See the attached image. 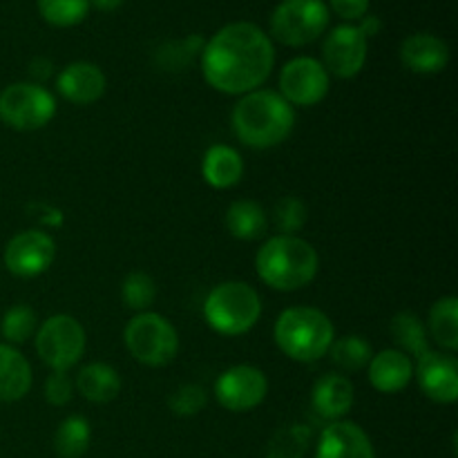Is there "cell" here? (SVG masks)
<instances>
[{"mask_svg": "<svg viewBox=\"0 0 458 458\" xmlns=\"http://www.w3.org/2000/svg\"><path fill=\"white\" fill-rule=\"evenodd\" d=\"M199 67L204 81L215 92L244 97L262 88L271 76L276 67V45L255 22H228L206 40Z\"/></svg>", "mask_w": 458, "mask_h": 458, "instance_id": "obj_1", "label": "cell"}, {"mask_svg": "<svg viewBox=\"0 0 458 458\" xmlns=\"http://www.w3.org/2000/svg\"><path fill=\"white\" fill-rule=\"evenodd\" d=\"M231 125L246 148L271 150L293 134L295 107L289 106L277 89L259 88L237 98Z\"/></svg>", "mask_w": 458, "mask_h": 458, "instance_id": "obj_2", "label": "cell"}, {"mask_svg": "<svg viewBox=\"0 0 458 458\" xmlns=\"http://www.w3.org/2000/svg\"><path fill=\"white\" fill-rule=\"evenodd\" d=\"M320 271L316 246L300 235H273L255 255V273L273 291L293 293L311 284Z\"/></svg>", "mask_w": 458, "mask_h": 458, "instance_id": "obj_3", "label": "cell"}, {"mask_svg": "<svg viewBox=\"0 0 458 458\" xmlns=\"http://www.w3.org/2000/svg\"><path fill=\"white\" fill-rule=\"evenodd\" d=\"M273 340L289 360L316 362L329 353L335 340V327L322 309L298 304L277 316Z\"/></svg>", "mask_w": 458, "mask_h": 458, "instance_id": "obj_4", "label": "cell"}, {"mask_svg": "<svg viewBox=\"0 0 458 458\" xmlns=\"http://www.w3.org/2000/svg\"><path fill=\"white\" fill-rule=\"evenodd\" d=\"M264 311L262 295L242 280L219 282L204 300V320L215 334L237 338L253 329Z\"/></svg>", "mask_w": 458, "mask_h": 458, "instance_id": "obj_5", "label": "cell"}, {"mask_svg": "<svg viewBox=\"0 0 458 458\" xmlns=\"http://www.w3.org/2000/svg\"><path fill=\"white\" fill-rule=\"evenodd\" d=\"M130 356L146 367L170 365L179 353V334L173 322L157 311L137 313L123 329Z\"/></svg>", "mask_w": 458, "mask_h": 458, "instance_id": "obj_6", "label": "cell"}, {"mask_svg": "<svg viewBox=\"0 0 458 458\" xmlns=\"http://www.w3.org/2000/svg\"><path fill=\"white\" fill-rule=\"evenodd\" d=\"M331 12L325 0H282L271 13V40L286 47H307L329 30Z\"/></svg>", "mask_w": 458, "mask_h": 458, "instance_id": "obj_7", "label": "cell"}, {"mask_svg": "<svg viewBox=\"0 0 458 458\" xmlns=\"http://www.w3.org/2000/svg\"><path fill=\"white\" fill-rule=\"evenodd\" d=\"M34 347L45 367L52 371H70L79 365L88 349V334L74 316L54 313L38 325Z\"/></svg>", "mask_w": 458, "mask_h": 458, "instance_id": "obj_8", "label": "cell"}, {"mask_svg": "<svg viewBox=\"0 0 458 458\" xmlns=\"http://www.w3.org/2000/svg\"><path fill=\"white\" fill-rule=\"evenodd\" d=\"M56 116V97L45 85L18 81L0 92V121L18 132H36Z\"/></svg>", "mask_w": 458, "mask_h": 458, "instance_id": "obj_9", "label": "cell"}, {"mask_svg": "<svg viewBox=\"0 0 458 458\" xmlns=\"http://www.w3.org/2000/svg\"><path fill=\"white\" fill-rule=\"evenodd\" d=\"M331 76L318 58L295 56L280 70V97L293 107H313L327 98Z\"/></svg>", "mask_w": 458, "mask_h": 458, "instance_id": "obj_10", "label": "cell"}, {"mask_svg": "<svg viewBox=\"0 0 458 458\" xmlns=\"http://www.w3.org/2000/svg\"><path fill=\"white\" fill-rule=\"evenodd\" d=\"M213 394L224 410L246 414L267 401L268 378L255 365H233L217 376Z\"/></svg>", "mask_w": 458, "mask_h": 458, "instance_id": "obj_11", "label": "cell"}, {"mask_svg": "<svg viewBox=\"0 0 458 458\" xmlns=\"http://www.w3.org/2000/svg\"><path fill=\"white\" fill-rule=\"evenodd\" d=\"M54 259H56V242L47 231H40V228L16 233L7 242L3 253L4 268L22 280L43 276L52 267Z\"/></svg>", "mask_w": 458, "mask_h": 458, "instance_id": "obj_12", "label": "cell"}, {"mask_svg": "<svg viewBox=\"0 0 458 458\" xmlns=\"http://www.w3.org/2000/svg\"><path fill=\"white\" fill-rule=\"evenodd\" d=\"M369 56V40L356 25L343 22L327 34L322 43V65L335 79H353L365 70Z\"/></svg>", "mask_w": 458, "mask_h": 458, "instance_id": "obj_13", "label": "cell"}, {"mask_svg": "<svg viewBox=\"0 0 458 458\" xmlns=\"http://www.w3.org/2000/svg\"><path fill=\"white\" fill-rule=\"evenodd\" d=\"M414 378L420 392L438 405L458 401V360L454 353L429 349L414 362Z\"/></svg>", "mask_w": 458, "mask_h": 458, "instance_id": "obj_14", "label": "cell"}, {"mask_svg": "<svg viewBox=\"0 0 458 458\" xmlns=\"http://www.w3.org/2000/svg\"><path fill=\"white\" fill-rule=\"evenodd\" d=\"M107 89V76L97 63L74 61L56 74V92L72 106H92Z\"/></svg>", "mask_w": 458, "mask_h": 458, "instance_id": "obj_15", "label": "cell"}, {"mask_svg": "<svg viewBox=\"0 0 458 458\" xmlns=\"http://www.w3.org/2000/svg\"><path fill=\"white\" fill-rule=\"evenodd\" d=\"M316 458H376L369 434L353 420H334L318 437Z\"/></svg>", "mask_w": 458, "mask_h": 458, "instance_id": "obj_16", "label": "cell"}, {"mask_svg": "<svg viewBox=\"0 0 458 458\" xmlns=\"http://www.w3.org/2000/svg\"><path fill=\"white\" fill-rule=\"evenodd\" d=\"M401 63L414 74H441L450 65V45L441 36L416 31L401 43Z\"/></svg>", "mask_w": 458, "mask_h": 458, "instance_id": "obj_17", "label": "cell"}, {"mask_svg": "<svg viewBox=\"0 0 458 458\" xmlns=\"http://www.w3.org/2000/svg\"><path fill=\"white\" fill-rule=\"evenodd\" d=\"M353 403H356V387L349 376L331 371V374H322L313 383L311 407L320 419L329 423L343 420L353 410Z\"/></svg>", "mask_w": 458, "mask_h": 458, "instance_id": "obj_18", "label": "cell"}, {"mask_svg": "<svg viewBox=\"0 0 458 458\" xmlns=\"http://www.w3.org/2000/svg\"><path fill=\"white\" fill-rule=\"evenodd\" d=\"M367 376L378 394H401L414 380V360L401 349H383L371 356Z\"/></svg>", "mask_w": 458, "mask_h": 458, "instance_id": "obj_19", "label": "cell"}, {"mask_svg": "<svg viewBox=\"0 0 458 458\" xmlns=\"http://www.w3.org/2000/svg\"><path fill=\"white\" fill-rule=\"evenodd\" d=\"M244 159L240 150L226 143H215L201 157V177L215 191L235 188L244 179Z\"/></svg>", "mask_w": 458, "mask_h": 458, "instance_id": "obj_20", "label": "cell"}, {"mask_svg": "<svg viewBox=\"0 0 458 458\" xmlns=\"http://www.w3.org/2000/svg\"><path fill=\"white\" fill-rule=\"evenodd\" d=\"M34 374L31 365L16 347L0 343V403H16L30 394Z\"/></svg>", "mask_w": 458, "mask_h": 458, "instance_id": "obj_21", "label": "cell"}, {"mask_svg": "<svg viewBox=\"0 0 458 458\" xmlns=\"http://www.w3.org/2000/svg\"><path fill=\"white\" fill-rule=\"evenodd\" d=\"M121 376L107 362H88L79 369L74 378V389L94 405L112 403L121 394Z\"/></svg>", "mask_w": 458, "mask_h": 458, "instance_id": "obj_22", "label": "cell"}, {"mask_svg": "<svg viewBox=\"0 0 458 458\" xmlns=\"http://www.w3.org/2000/svg\"><path fill=\"white\" fill-rule=\"evenodd\" d=\"M226 231L231 233L235 240L242 242H255L262 240L268 233V213L264 210L262 204L253 199H235L226 210Z\"/></svg>", "mask_w": 458, "mask_h": 458, "instance_id": "obj_23", "label": "cell"}, {"mask_svg": "<svg viewBox=\"0 0 458 458\" xmlns=\"http://www.w3.org/2000/svg\"><path fill=\"white\" fill-rule=\"evenodd\" d=\"M429 335V343L437 344L441 352L456 353L458 349V298L456 295H445L432 304L428 313V325H425Z\"/></svg>", "mask_w": 458, "mask_h": 458, "instance_id": "obj_24", "label": "cell"}, {"mask_svg": "<svg viewBox=\"0 0 458 458\" xmlns=\"http://www.w3.org/2000/svg\"><path fill=\"white\" fill-rule=\"evenodd\" d=\"M92 443V425L85 416L72 414L58 423L54 434V452L58 458H83Z\"/></svg>", "mask_w": 458, "mask_h": 458, "instance_id": "obj_25", "label": "cell"}, {"mask_svg": "<svg viewBox=\"0 0 458 458\" xmlns=\"http://www.w3.org/2000/svg\"><path fill=\"white\" fill-rule=\"evenodd\" d=\"M389 331H392L394 343L398 344L403 353L407 356L420 358L423 353H428L432 347L429 343L428 329H425V322L420 320V316H416L414 311H401L392 318V325H389Z\"/></svg>", "mask_w": 458, "mask_h": 458, "instance_id": "obj_26", "label": "cell"}, {"mask_svg": "<svg viewBox=\"0 0 458 458\" xmlns=\"http://www.w3.org/2000/svg\"><path fill=\"white\" fill-rule=\"evenodd\" d=\"M334 367H338V374H356V371L367 369L371 356H374V349H371L369 340H365L358 334L343 335V338H335L331 343L329 353Z\"/></svg>", "mask_w": 458, "mask_h": 458, "instance_id": "obj_27", "label": "cell"}, {"mask_svg": "<svg viewBox=\"0 0 458 458\" xmlns=\"http://www.w3.org/2000/svg\"><path fill=\"white\" fill-rule=\"evenodd\" d=\"M313 443V429L307 423H289L268 441L264 458H304Z\"/></svg>", "mask_w": 458, "mask_h": 458, "instance_id": "obj_28", "label": "cell"}, {"mask_svg": "<svg viewBox=\"0 0 458 458\" xmlns=\"http://www.w3.org/2000/svg\"><path fill=\"white\" fill-rule=\"evenodd\" d=\"M204 45L206 38L201 34H191L179 40H165L157 47L155 63L164 72H182L192 61H199Z\"/></svg>", "mask_w": 458, "mask_h": 458, "instance_id": "obj_29", "label": "cell"}, {"mask_svg": "<svg viewBox=\"0 0 458 458\" xmlns=\"http://www.w3.org/2000/svg\"><path fill=\"white\" fill-rule=\"evenodd\" d=\"M38 316L27 304H13L4 311L3 320H0V334H3L4 343L16 347V344H25L31 340L38 331Z\"/></svg>", "mask_w": 458, "mask_h": 458, "instance_id": "obj_30", "label": "cell"}, {"mask_svg": "<svg viewBox=\"0 0 458 458\" xmlns=\"http://www.w3.org/2000/svg\"><path fill=\"white\" fill-rule=\"evenodd\" d=\"M38 13L52 27H74L89 13V0H36Z\"/></svg>", "mask_w": 458, "mask_h": 458, "instance_id": "obj_31", "label": "cell"}, {"mask_svg": "<svg viewBox=\"0 0 458 458\" xmlns=\"http://www.w3.org/2000/svg\"><path fill=\"white\" fill-rule=\"evenodd\" d=\"M157 298L155 277L148 276L146 271H130L121 284V300L134 313L150 311L152 302Z\"/></svg>", "mask_w": 458, "mask_h": 458, "instance_id": "obj_32", "label": "cell"}, {"mask_svg": "<svg viewBox=\"0 0 458 458\" xmlns=\"http://www.w3.org/2000/svg\"><path fill=\"white\" fill-rule=\"evenodd\" d=\"M309 219V208L300 197L289 195L282 197L276 204L273 213L268 215V222L276 226L277 235H298Z\"/></svg>", "mask_w": 458, "mask_h": 458, "instance_id": "obj_33", "label": "cell"}, {"mask_svg": "<svg viewBox=\"0 0 458 458\" xmlns=\"http://www.w3.org/2000/svg\"><path fill=\"white\" fill-rule=\"evenodd\" d=\"M208 403V392H206L204 385L199 383H183L170 394L168 407L174 416H182V419H191L197 416Z\"/></svg>", "mask_w": 458, "mask_h": 458, "instance_id": "obj_34", "label": "cell"}, {"mask_svg": "<svg viewBox=\"0 0 458 458\" xmlns=\"http://www.w3.org/2000/svg\"><path fill=\"white\" fill-rule=\"evenodd\" d=\"M74 380L70 378V371H52L45 378L43 385V396L49 405L54 407H65L74 398Z\"/></svg>", "mask_w": 458, "mask_h": 458, "instance_id": "obj_35", "label": "cell"}, {"mask_svg": "<svg viewBox=\"0 0 458 458\" xmlns=\"http://www.w3.org/2000/svg\"><path fill=\"white\" fill-rule=\"evenodd\" d=\"M329 12L343 18L344 22H358L362 16L369 13V0H329Z\"/></svg>", "mask_w": 458, "mask_h": 458, "instance_id": "obj_36", "label": "cell"}, {"mask_svg": "<svg viewBox=\"0 0 458 458\" xmlns=\"http://www.w3.org/2000/svg\"><path fill=\"white\" fill-rule=\"evenodd\" d=\"M30 213L31 217L38 219L40 226H47V228H58L63 222H65V213L61 208L52 204H45V201H38V204H31L30 206Z\"/></svg>", "mask_w": 458, "mask_h": 458, "instance_id": "obj_37", "label": "cell"}, {"mask_svg": "<svg viewBox=\"0 0 458 458\" xmlns=\"http://www.w3.org/2000/svg\"><path fill=\"white\" fill-rule=\"evenodd\" d=\"M54 70H56V67H54V63L49 61V58H45V56H36L34 61L30 63V76H31V83H38V85H43L45 81H49L54 76Z\"/></svg>", "mask_w": 458, "mask_h": 458, "instance_id": "obj_38", "label": "cell"}, {"mask_svg": "<svg viewBox=\"0 0 458 458\" xmlns=\"http://www.w3.org/2000/svg\"><path fill=\"white\" fill-rule=\"evenodd\" d=\"M356 27L360 30V34L369 40L374 38L376 34H380V30H383V21H380L376 13H367V16H362L360 21L356 22Z\"/></svg>", "mask_w": 458, "mask_h": 458, "instance_id": "obj_39", "label": "cell"}, {"mask_svg": "<svg viewBox=\"0 0 458 458\" xmlns=\"http://www.w3.org/2000/svg\"><path fill=\"white\" fill-rule=\"evenodd\" d=\"M125 0H89V7L98 9V12L112 13V12H116V9H119Z\"/></svg>", "mask_w": 458, "mask_h": 458, "instance_id": "obj_40", "label": "cell"}]
</instances>
